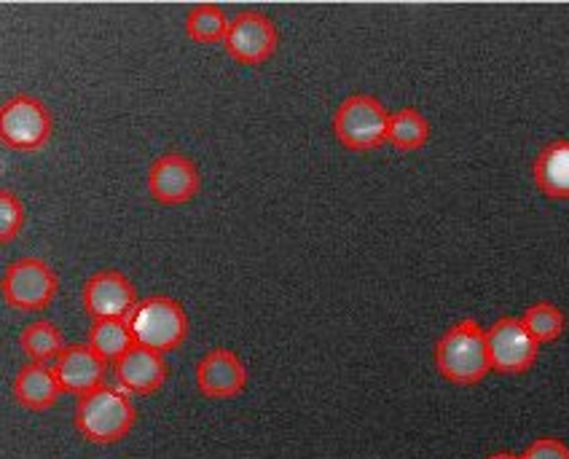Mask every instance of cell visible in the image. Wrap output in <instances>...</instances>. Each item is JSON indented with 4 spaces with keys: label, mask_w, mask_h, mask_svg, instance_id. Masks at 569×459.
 Returning a JSON list of instances; mask_svg holds the SVG:
<instances>
[{
    "label": "cell",
    "mask_w": 569,
    "mask_h": 459,
    "mask_svg": "<svg viewBox=\"0 0 569 459\" xmlns=\"http://www.w3.org/2000/svg\"><path fill=\"white\" fill-rule=\"evenodd\" d=\"M436 368L438 373L451 385H478L489 377L491 360L487 347V331L473 320L455 322L436 345Z\"/></svg>",
    "instance_id": "1"
},
{
    "label": "cell",
    "mask_w": 569,
    "mask_h": 459,
    "mask_svg": "<svg viewBox=\"0 0 569 459\" xmlns=\"http://www.w3.org/2000/svg\"><path fill=\"white\" fill-rule=\"evenodd\" d=\"M134 403L127 398V392L116 390V387H97V390L87 392L76 403V430L87 438L89 443H119L129 436V430L134 428Z\"/></svg>",
    "instance_id": "2"
},
{
    "label": "cell",
    "mask_w": 569,
    "mask_h": 459,
    "mask_svg": "<svg viewBox=\"0 0 569 459\" xmlns=\"http://www.w3.org/2000/svg\"><path fill=\"white\" fill-rule=\"evenodd\" d=\"M127 322L134 345L161 355L172 352L189 339V315H186L183 303L170 296H148L138 301Z\"/></svg>",
    "instance_id": "3"
},
{
    "label": "cell",
    "mask_w": 569,
    "mask_h": 459,
    "mask_svg": "<svg viewBox=\"0 0 569 459\" xmlns=\"http://www.w3.org/2000/svg\"><path fill=\"white\" fill-rule=\"evenodd\" d=\"M392 113L371 94H349L333 113V132L349 151L368 153L387 146Z\"/></svg>",
    "instance_id": "4"
},
{
    "label": "cell",
    "mask_w": 569,
    "mask_h": 459,
    "mask_svg": "<svg viewBox=\"0 0 569 459\" xmlns=\"http://www.w3.org/2000/svg\"><path fill=\"white\" fill-rule=\"evenodd\" d=\"M0 293H3L6 307L17 312H41L60 293V277L43 258L24 256L6 267Z\"/></svg>",
    "instance_id": "5"
},
{
    "label": "cell",
    "mask_w": 569,
    "mask_h": 459,
    "mask_svg": "<svg viewBox=\"0 0 569 459\" xmlns=\"http://www.w3.org/2000/svg\"><path fill=\"white\" fill-rule=\"evenodd\" d=\"M51 134H54V116L38 97L14 94L0 108V140L11 151H43Z\"/></svg>",
    "instance_id": "6"
},
{
    "label": "cell",
    "mask_w": 569,
    "mask_h": 459,
    "mask_svg": "<svg viewBox=\"0 0 569 459\" xmlns=\"http://www.w3.org/2000/svg\"><path fill=\"white\" fill-rule=\"evenodd\" d=\"M277 47H280L277 24L261 11H239L229 22L223 49L234 62L256 68L269 62L277 54Z\"/></svg>",
    "instance_id": "7"
},
{
    "label": "cell",
    "mask_w": 569,
    "mask_h": 459,
    "mask_svg": "<svg viewBox=\"0 0 569 459\" xmlns=\"http://www.w3.org/2000/svg\"><path fill=\"white\" fill-rule=\"evenodd\" d=\"M487 347L491 371L500 373H527L529 368L538 363L540 345L519 317H502L495 326L487 328Z\"/></svg>",
    "instance_id": "8"
},
{
    "label": "cell",
    "mask_w": 569,
    "mask_h": 459,
    "mask_svg": "<svg viewBox=\"0 0 569 459\" xmlns=\"http://www.w3.org/2000/svg\"><path fill=\"white\" fill-rule=\"evenodd\" d=\"M148 193L153 202L164 207H178L191 202L202 189V174L186 153H161L151 161L146 174Z\"/></svg>",
    "instance_id": "9"
},
{
    "label": "cell",
    "mask_w": 569,
    "mask_h": 459,
    "mask_svg": "<svg viewBox=\"0 0 569 459\" xmlns=\"http://www.w3.org/2000/svg\"><path fill=\"white\" fill-rule=\"evenodd\" d=\"M83 312L92 320H127L138 307V293L127 275L116 269L94 271L81 288Z\"/></svg>",
    "instance_id": "10"
},
{
    "label": "cell",
    "mask_w": 569,
    "mask_h": 459,
    "mask_svg": "<svg viewBox=\"0 0 569 459\" xmlns=\"http://www.w3.org/2000/svg\"><path fill=\"white\" fill-rule=\"evenodd\" d=\"M197 390L204 398L212 400H231L242 396L248 387V368L237 358V352L226 347H216L197 363Z\"/></svg>",
    "instance_id": "11"
},
{
    "label": "cell",
    "mask_w": 569,
    "mask_h": 459,
    "mask_svg": "<svg viewBox=\"0 0 569 459\" xmlns=\"http://www.w3.org/2000/svg\"><path fill=\"white\" fill-rule=\"evenodd\" d=\"M113 368L121 390L132 392V396H153L170 377V366H167L164 355L140 345L129 347V352Z\"/></svg>",
    "instance_id": "12"
},
{
    "label": "cell",
    "mask_w": 569,
    "mask_h": 459,
    "mask_svg": "<svg viewBox=\"0 0 569 459\" xmlns=\"http://www.w3.org/2000/svg\"><path fill=\"white\" fill-rule=\"evenodd\" d=\"M106 360L89 345H68L60 358L54 360L57 379H60L64 392L73 396H87V392L102 387L106 379Z\"/></svg>",
    "instance_id": "13"
},
{
    "label": "cell",
    "mask_w": 569,
    "mask_h": 459,
    "mask_svg": "<svg viewBox=\"0 0 569 459\" xmlns=\"http://www.w3.org/2000/svg\"><path fill=\"white\" fill-rule=\"evenodd\" d=\"M14 400L28 411H47L62 396V385L57 379L54 366L47 363H24L17 371L14 385H11Z\"/></svg>",
    "instance_id": "14"
},
{
    "label": "cell",
    "mask_w": 569,
    "mask_h": 459,
    "mask_svg": "<svg viewBox=\"0 0 569 459\" xmlns=\"http://www.w3.org/2000/svg\"><path fill=\"white\" fill-rule=\"evenodd\" d=\"M535 186L551 199H569V140H553L532 164Z\"/></svg>",
    "instance_id": "15"
},
{
    "label": "cell",
    "mask_w": 569,
    "mask_h": 459,
    "mask_svg": "<svg viewBox=\"0 0 569 459\" xmlns=\"http://www.w3.org/2000/svg\"><path fill=\"white\" fill-rule=\"evenodd\" d=\"M64 333L60 326L49 320H36L22 328L19 333V352L28 358V363H54L64 352Z\"/></svg>",
    "instance_id": "16"
},
{
    "label": "cell",
    "mask_w": 569,
    "mask_h": 459,
    "mask_svg": "<svg viewBox=\"0 0 569 459\" xmlns=\"http://www.w3.org/2000/svg\"><path fill=\"white\" fill-rule=\"evenodd\" d=\"M87 345L100 355L106 363H119L134 345L127 320H92L87 333Z\"/></svg>",
    "instance_id": "17"
},
{
    "label": "cell",
    "mask_w": 569,
    "mask_h": 459,
    "mask_svg": "<svg viewBox=\"0 0 569 459\" xmlns=\"http://www.w3.org/2000/svg\"><path fill=\"white\" fill-rule=\"evenodd\" d=\"M229 22L231 19H226L221 6L199 3L191 6L189 14H186L183 30L193 43H223Z\"/></svg>",
    "instance_id": "18"
},
{
    "label": "cell",
    "mask_w": 569,
    "mask_h": 459,
    "mask_svg": "<svg viewBox=\"0 0 569 459\" xmlns=\"http://www.w3.org/2000/svg\"><path fill=\"white\" fill-rule=\"evenodd\" d=\"M427 140H430V124H427V119L417 108H400L398 113H392L387 143L396 148V151H419V148L427 146Z\"/></svg>",
    "instance_id": "19"
},
{
    "label": "cell",
    "mask_w": 569,
    "mask_h": 459,
    "mask_svg": "<svg viewBox=\"0 0 569 459\" xmlns=\"http://www.w3.org/2000/svg\"><path fill=\"white\" fill-rule=\"evenodd\" d=\"M521 322L527 326V331L538 339V345H551V341L559 339L565 333V312L551 301H538L532 307H527Z\"/></svg>",
    "instance_id": "20"
},
{
    "label": "cell",
    "mask_w": 569,
    "mask_h": 459,
    "mask_svg": "<svg viewBox=\"0 0 569 459\" xmlns=\"http://www.w3.org/2000/svg\"><path fill=\"white\" fill-rule=\"evenodd\" d=\"M24 229V204L11 189H0V242L11 245Z\"/></svg>",
    "instance_id": "21"
},
{
    "label": "cell",
    "mask_w": 569,
    "mask_h": 459,
    "mask_svg": "<svg viewBox=\"0 0 569 459\" xmlns=\"http://www.w3.org/2000/svg\"><path fill=\"white\" fill-rule=\"evenodd\" d=\"M521 459H569V446L559 438H538L523 449Z\"/></svg>",
    "instance_id": "22"
},
{
    "label": "cell",
    "mask_w": 569,
    "mask_h": 459,
    "mask_svg": "<svg viewBox=\"0 0 569 459\" xmlns=\"http://www.w3.org/2000/svg\"><path fill=\"white\" fill-rule=\"evenodd\" d=\"M487 459H521V457L513 455V451H497V455H491Z\"/></svg>",
    "instance_id": "23"
}]
</instances>
